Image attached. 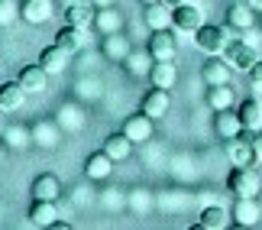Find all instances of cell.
<instances>
[{"instance_id":"obj_34","label":"cell","mask_w":262,"mask_h":230,"mask_svg":"<svg viewBox=\"0 0 262 230\" xmlns=\"http://www.w3.org/2000/svg\"><path fill=\"white\" fill-rule=\"evenodd\" d=\"M256 156H259V162H262V130H259V136H256Z\"/></svg>"},{"instance_id":"obj_18","label":"cell","mask_w":262,"mask_h":230,"mask_svg":"<svg viewBox=\"0 0 262 230\" xmlns=\"http://www.w3.org/2000/svg\"><path fill=\"white\" fill-rule=\"evenodd\" d=\"M133 139H129L126 133H110L107 139H104V153L114 159V162H123V159H129L133 156Z\"/></svg>"},{"instance_id":"obj_1","label":"cell","mask_w":262,"mask_h":230,"mask_svg":"<svg viewBox=\"0 0 262 230\" xmlns=\"http://www.w3.org/2000/svg\"><path fill=\"white\" fill-rule=\"evenodd\" d=\"M227 188L233 192L236 198H259L262 192V178L253 165H233L227 175Z\"/></svg>"},{"instance_id":"obj_37","label":"cell","mask_w":262,"mask_h":230,"mask_svg":"<svg viewBox=\"0 0 262 230\" xmlns=\"http://www.w3.org/2000/svg\"><path fill=\"white\" fill-rule=\"evenodd\" d=\"M91 4H94V7H110L114 0H91Z\"/></svg>"},{"instance_id":"obj_26","label":"cell","mask_w":262,"mask_h":230,"mask_svg":"<svg viewBox=\"0 0 262 230\" xmlns=\"http://www.w3.org/2000/svg\"><path fill=\"white\" fill-rule=\"evenodd\" d=\"M94 10H97L94 4H68V10H65V23L91 29V26H94Z\"/></svg>"},{"instance_id":"obj_29","label":"cell","mask_w":262,"mask_h":230,"mask_svg":"<svg viewBox=\"0 0 262 230\" xmlns=\"http://www.w3.org/2000/svg\"><path fill=\"white\" fill-rule=\"evenodd\" d=\"M201 75H204L207 85H230V75H233V68L227 65V58H220V62H207Z\"/></svg>"},{"instance_id":"obj_16","label":"cell","mask_w":262,"mask_h":230,"mask_svg":"<svg viewBox=\"0 0 262 230\" xmlns=\"http://www.w3.org/2000/svg\"><path fill=\"white\" fill-rule=\"evenodd\" d=\"M120 26H123V16H120V10H114V7H97V10H94V29H97L100 36L120 33Z\"/></svg>"},{"instance_id":"obj_33","label":"cell","mask_w":262,"mask_h":230,"mask_svg":"<svg viewBox=\"0 0 262 230\" xmlns=\"http://www.w3.org/2000/svg\"><path fill=\"white\" fill-rule=\"evenodd\" d=\"M7 143L10 146H23V130H7Z\"/></svg>"},{"instance_id":"obj_30","label":"cell","mask_w":262,"mask_h":230,"mask_svg":"<svg viewBox=\"0 0 262 230\" xmlns=\"http://www.w3.org/2000/svg\"><path fill=\"white\" fill-rule=\"evenodd\" d=\"M104 52H107V58H117V62H123V58H126L129 52H133V49H129L126 36L110 33V36H104Z\"/></svg>"},{"instance_id":"obj_25","label":"cell","mask_w":262,"mask_h":230,"mask_svg":"<svg viewBox=\"0 0 262 230\" xmlns=\"http://www.w3.org/2000/svg\"><path fill=\"white\" fill-rule=\"evenodd\" d=\"M233 88L230 85H207V107L210 111H227V107H233Z\"/></svg>"},{"instance_id":"obj_41","label":"cell","mask_w":262,"mask_h":230,"mask_svg":"<svg viewBox=\"0 0 262 230\" xmlns=\"http://www.w3.org/2000/svg\"><path fill=\"white\" fill-rule=\"evenodd\" d=\"M143 4H156V0H143Z\"/></svg>"},{"instance_id":"obj_17","label":"cell","mask_w":262,"mask_h":230,"mask_svg":"<svg viewBox=\"0 0 262 230\" xmlns=\"http://www.w3.org/2000/svg\"><path fill=\"white\" fill-rule=\"evenodd\" d=\"M214 130H217L220 139H233V136H239V130H243V120H239L236 111H230V107H227V111H217Z\"/></svg>"},{"instance_id":"obj_40","label":"cell","mask_w":262,"mask_h":230,"mask_svg":"<svg viewBox=\"0 0 262 230\" xmlns=\"http://www.w3.org/2000/svg\"><path fill=\"white\" fill-rule=\"evenodd\" d=\"M68 4H91V0H68Z\"/></svg>"},{"instance_id":"obj_22","label":"cell","mask_w":262,"mask_h":230,"mask_svg":"<svg viewBox=\"0 0 262 230\" xmlns=\"http://www.w3.org/2000/svg\"><path fill=\"white\" fill-rule=\"evenodd\" d=\"M168 23H172V4H165V0L146 4V26L149 29H168Z\"/></svg>"},{"instance_id":"obj_14","label":"cell","mask_w":262,"mask_h":230,"mask_svg":"<svg viewBox=\"0 0 262 230\" xmlns=\"http://www.w3.org/2000/svg\"><path fill=\"white\" fill-rule=\"evenodd\" d=\"M19 85L26 88V94H42L49 88V72L42 65H26L23 72H19Z\"/></svg>"},{"instance_id":"obj_2","label":"cell","mask_w":262,"mask_h":230,"mask_svg":"<svg viewBox=\"0 0 262 230\" xmlns=\"http://www.w3.org/2000/svg\"><path fill=\"white\" fill-rule=\"evenodd\" d=\"M230 33H236L233 26H214V23H204L194 33V43L201 52H207V55H224V49L230 46Z\"/></svg>"},{"instance_id":"obj_21","label":"cell","mask_w":262,"mask_h":230,"mask_svg":"<svg viewBox=\"0 0 262 230\" xmlns=\"http://www.w3.org/2000/svg\"><path fill=\"white\" fill-rule=\"evenodd\" d=\"M230 217L233 214H227V207L207 204L204 211H201V217H198V227L201 230H224V227H230Z\"/></svg>"},{"instance_id":"obj_39","label":"cell","mask_w":262,"mask_h":230,"mask_svg":"<svg viewBox=\"0 0 262 230\" xmlns=\"http://www.w3.org/2000/svg\"><path fill=\"white\" fill-rule=\"evenodd\" d=\"M165 4H172V7H178V4H188V0H165Z\"/></svg>"},{"instance_id":"obj_23","label":"cell","mask_w":262,"mask_h":230,"mask_svg":"<svg viewBox=\"0 0 262 230\" xmlns=\"http://www.w3.org/2000/svg\"><path fill=\"white\" fill-rule=\"evenodd\" d=\"M58 195H62V182H58L55 175H36L33 182V198H42V201H58Z\"/></svg>"},{"instance_id":"obj_10","label":"cell","mask_w":262,"mask_h":230,"mask_svg":"<svg viewBox=\"0 0 262 230\" xmlns=\"http://www.w3.org/2000/svg\"><path fill=\"white\" fill-rule=\"evenodd\" d=\"M123 133L133 139L136 146H139V143H149V139H152V117L139 111L136 117H129L126 123H123Z\"/></svg>"},{"instance_id":"obj_8","label":"cell","mask_w":262,"mask_h":230,"mask_svg":"<svg viewBox=\"0 0 262 230\" xmlns=\"http://www.w3.org/2000/svg\"><path fill=\"white\" fill-rule=\"evenodd\" d=\"M55 46H62L65 52H81V49L88 46V29L84 26H72V23H65L62 29L55 33Z\"/></svg>"},{"instance_id":"obj_38","label":"cell","mask_w":262,"mask_h":230,"mask_svg":"<svg viewBox=\"0 0 262 230\" xmlns=\"http://www.w3.org/2000/svg\"><path fill=\"white\" fill-rule=\"evenodd\" d=\"M4 114H7V111H4V107H0V133H4Z\"/></svg>"},{"instance_id":"obj_5","label":"cell","mask_w":262,"mask_h":230,"mask_svg":"<svg viewBox=\"0 0 262 230\" xmlns=\"http://www.w3.org/2000/svg\"><path fill=\"white\" fill-rule=\"evenodd\" d=\"M172 26L181 29V33H198L204 26V10L194 4H178L172 7Z\"/></svg>"},{"instance_id":"obj_15","label":"cell","mask_w":262,"mask_h":230,"mask_svg":"<svg viewBox=\"0 0 262 230\" xmlns=\"http://www.w3.org/2000/svg\"><path fill=\"white\" fill-rule=\"evenodd\" d=\"M23 101H26V88L19 85V78H16V81H4V85H0V107H4L7 114L19 111Z\"/></svg>"},{"instance_id":"obj_12","label":"cell","mask_w":262,"mask_h":230,"mask_svg":"<svg viewBox=\"0 0 262 230\" xmlns=\"http://www.w3.org/2000/svg\"><path fill=\"white\" fill-rule=\"evenodd\" d=\"M110 172H114V159H110L104 149L88 156V162H84V175L91 178V182H104V178H110Z\"/></svg>"},{"instance_id":"obj_36","label":"cell","mask_w":262,"mask_h":230,"mask_svg":"<svg viewBox=\"0 0 262 230\" xmlns=\"http://www.w3.org/2000/svg\"><path fill=\"white\" fill-rule=\"evenodd\" d=\"M246 4H249V7H253V10H256V13H262V0H246Z\"/></svg>"},{"instance_id":"obj_19","label":"cell","mask_w":262,"mask_h":230,"mask_svg":"<svg viewBox=\"0 0 262 230\" xmlns=\"http://www.w3.org/2000/svg\"><path fill=\"white\" fill-rule=\"evenodd\" d=\"M58 217L55 201H42V198H33V207H29V224L33 227H52Z\"/></svg>"},{"instance_id":"obj_11","label":"cell","mask_w":262,"mask_h":230,"mask_svg":"<svg viewBox=\"0 0 262 230\" xmlns=\"http://www.w3.org/2000/svg\"><path fill=\"white\" fill-rule=\"evenodd\" d=\"M68 58H72V52H65L62 46H49V49L39 52V65H42L49 75H62L68 68Z\"/></svg>"},{"instance_id":"obj_24","label":"cell","mask_w":262,"mask_h":230,"mask_svg":"<svg viewBox=\"0 0 262 230\" xmlns=\"http://www.w3.org/2000/svg\"><path fill=\"white\" fill-rule=\"evenodd\" d=\"M236 114H239V120H243V127L262 130V97H246V101L236 107Z\"/></svg>"},{"instance_id":"obj_20","label":"cell","mask_w":262,"mask_h":230,"mask_svg":"<svg viewBox=\"0 0 262 230\" xmlns=\"http://www.w3.org/2000/svg\"><path fill=\"white\" fill-rule=\"evenodd\" d=\"M259 204H256V198H236V204H233V221L239 227H256L259 224Z\"/></svg>"},{"instance_id":"obj_6","label":"cell","mask_w":262,"mask_h":230,"mask_svg":"<svg viewBox=\"0 0 262 230\" xmlns=\"http://www.w3.org/2000/svg\"><path fill=\"white\" fill-rule=\"evenodd\" d=\"M19 16L29 26H42L55 16V0H23L19 4Z\"/></svg>"},{"instance_id":"obj_3","label":"cell","mask_w":262,"mask_h":230,"mask_svg":"<svg viewBox=\"0 0 262 230\" xmlns=\"http://www.w3.org/2000/svg\"><path fill=\"white\" fill-rule=\"evenodd\" d=\"M220 58H227V65L233 68V72H249V68L259 62V52H256L253 43H246V39H230V46L224 49Z\"/></svg>"},{"instance_id":"obj_35","label":"cell","mask_w":262,"mask_h":230,"mask_svg":"<svg viewBox=\"0 0 262 230\" xmlns=\"http://www.w3.org/2000/svg\"><path fill=\"white\" fill-rule=\"evenodd\" d=\"M52 230H72V224H68V221H55Z\"/></svg>"},{"instance_id":"obj_28","label":"cell","mask_w":262,"mask_h":230,"mask_svg":"<svg viewBox=\"0 0 262 230\" xmlns=\"http://www.w3.org/2000/svg\"><path fill=\"white\" fill-rule=\"evenodd\" d=\"M152 62H156V58L149 55V49H146V52H129V55L123 58L126 72L133 75V78H143V75H149V72H152Z\"/></svg>"},{"instance_id":"obj_31","label":"cell","mask_w":262,"mask_h":230,"mask_svg":"<svg viewBox=\"0 0 262 230\" xmlns=\"http://www.w3.org/2000/svg\"><path fill=\"white\" fill-rule=\"evenodd\" d=\"M16 16H19V4H13V0H0V26H10Z\"/></svg>"},{"instance_id":"obj_4","label":"cell","mask_w":262,"mask_h":230,"mask_svg":"<svg viewBox=\"0 0 262 230\" xmlns=\"http://www.w3.org/2000/svg\"><path fill=\"white\" fill-rule=\"evenodd\" d=\"M146 49H149V55H152L156 62H175V55H178V43H175V36L168 33V29H152Z\"/></svg>"},{"instance_id":"obj_32","label":"cell","mask_w":262,"mask_h":230,"mask_svg":"<svg viewBox=\"0 0 262 230\" xmlns=\"http://www.w3.org/2000/svg\"><path fill=\"white\" fill-rule=\"evenodd\" d=\"M249 85H253L256 94H262V62H256L253 68H249Z\"/></svg>"},{"instance_id":"obj_27","label":"cell","mask_w":262,"mask_h":230,"mask_svg":"<svg viewBox=\"0 0 262 230\" xmlns=\"http://www.w3.org/2000/svg\"><path fill=\"white\" fill-rule=\"evenodd\" d=\"M149 81H152L156 88H175V81H178V68H175V62H152Z\"/></svg>"},{"instance_id":"obj_9","label":"cell","mask_w":262,"mask_h":230,"mask_svg":"<svg viewBox=\"0 0 262 230\" xmlns=\"http://www.w3.org/2000/svg\"><path fill=\"white\" fill-rule=\"evenodd\" d=\"M227 156H230V162L233 165H256L259 162V156H256V143H249V139L243 136H233V139H227Z\"/></svg>"},{"instance_id":"obj_13","label":"cell","mask_w":262,"mask_h":230,"mask_svg":"<svg viewBox=\"0 0 262 230\" xmlns=\"http://www.w3.org/2000/svg\"><path fill=\"white\" fill-rule=\"evenodd\" d=\"M227 26H233L236 33H249L256 26V10L249 4H233L227 10Z\"/></svg>"},{"instance_id":"obj_7","label":"cell","mask_w":262,"mask_h":230,"mask_svg":"<svg viewBox=\"0 0 262 230\" xmlns=\"http://www.w3.org/2000/svg\"><path fill=\"white\" fill-rule=\"evenodd\" d=\"M168 104H172V97H168V88H156V85H152V88L143 94V101H139V111L149 114L152 120H159V117L168 114Z\"/></svg>"}]
</instances>
